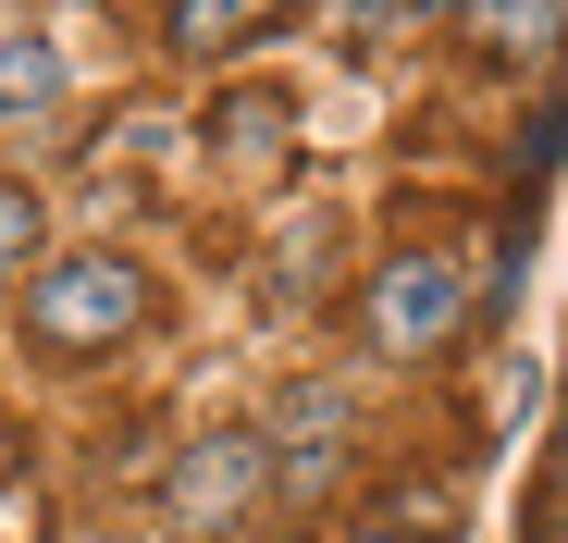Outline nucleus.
Returning <instances> with one entry per match:
<instances>
[{"label":"nucleus","instance_id":"f257e3e1","mask_svg":"<svg viewBox=\"0 0 568 543\" xmlns=\"http://www.w3.org/2000/svg\"><path fill=\"white\" fill-rule=\"evenodd\" d=\"M26 334H38L50 358H100V346L149 334V272H136V259H112V247L50 259V272H38V297H26Z\"/></svg>","mask_w":568,"mask_h":543},{"label":"nucleus","instance_id":"f03ea898","mask_svg":"<svg viewBox=\"0 0 568 543\" xmlns=\"http://www.w3.org/2000/svg\"><path fill=\"white\" fill-rule=\"evenodd\" d=\"M457 321H469V285H457L445 247H396V259L358 285V334L384 346V358H445Z\"/></svg>","mask_w":568,"mask_h":543},{"label":"nucleus","instance_id":"7ed1b4c3","mask_svg":"<svg viewBox=\"0 0 568 543\" xmlns=\"http://www.w3.org/2000/svg\"><path fill=\"white\" fill-rule=\"evenodd\" d=\"M260 482H272V444L260 432H199L161 470V506H173V531H235L260 506Z\"/></svg>","mask_w":568,"mask_h":543},{"label":"nucleus","instance_id":"20e7f679","mask_svg":"<svg viewBox=\"0 0 568 543\" xmlns=\"http://www.w3.org/2000/svg\"><path fill=\"white\" fill-rule=\"evenodd\" d=\"M457 38L507 50V62H544V50H568V0H457Z\"/></svg>","mask_w":568,"mask_h":543},{"label":"nucleus","instance_id":"39448f33","mask_svg":"<svg viewBox=\"0 0 568 543\" xmlns=\"http://www.w3.org/2000/svg\"><path fill=\"white\" fill-rule=\"evenodd\" d=\"M272 13H284V0H173L161 38H173V50H223V38H247V25H272Z\"/></svg>","mask_w":568,"mask_h":543},{"label":"nucleus","instance_id":"423d86ee","mask_svg":"<svg viewBox=\"0 0 568 543\" xmlns=\"http://www.w3.org/2000/svg\"><path fill=\"white\" fill-rule=\"evenodd\" d=\"M223 136H235V161H247V173H272V161H284V100H272V86L223 100Z\"/></svg>","mask_w":568,"mask_h":543},{"label":"nucleus","instance_id":"0eeeda50","mask_svg":"<svg viewBox=\"0 0 568 543\" xmlns=\"http://www.w3.org/2000/svg\"><path fill=\"white\" fill-rule=\"evenodd\" d=\"M62 100V62L38 38H0V112H50Z\"/></svg>","mask_w":568,"mask_h":543},{"label":"nucleus","instance_id":"6e6552de","mask_svg":"<svg viewBox=\"0 0 568 543\" xmlns=\"http://www.w3.org/2000/svg\"><path fill=\"white\" fill-rule=\"evenodd\" d=\"M38 235H50V223H38V198H26V186H0V285L38 259Z\"/></svg>","mask_w":568,"mask_h":543},{"label":"nucleus","instance_id":"1a4fd4ad","mask_svg":"<svg viewBox=\"0 0 568 543\" xmlns=\"http://www.w3.org/2000/svg\"><path fill=\"white\" fill-rule=\"evenodd\" d=\"M396 13H420V0H334V25H346V38H384Z\"/></svg>","mask_w":568,"mask_h":543},{"label":"nucleus","instance_id":"9d476101","mask_svg":"<svg viewBox=\"0 0 568 543\" xmlns=\"http://www.w3.org/2000/svg\"><path fill=\"white\" fill-rule=\"evenodd\" d=\"M334 543H420V531H396V519H346Z\"/></svg>","mask_w":568,"mask_h":543}]
</instances>
